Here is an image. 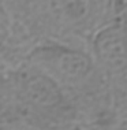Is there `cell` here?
<instances>
[{
  "label": "cell",
  "instance_id": "cell-1",
  "mask_svg": "<svg viewBox=\"0 0 127 130\" xmlns=\"http://www.w3.org/2000/svg\"><path fill=\"white\" fill-rule=\"evenodd\" d=\"M18 130H72L82 112L55 81L33 66L8 70Z\"/></svg>",
  "mask_w": 127,
  "mask_h": 130
},
{
  "label": "cell",
  "instance_id": "cell-2",
  "mask_svg": "<svg viewBox=\"0 0 127 130\" xmlns=\"http://www.w3.org/2000/svg\"><path fill=\"white\" fill-rule=\"evenodd\" d=\"M26 63L55 81L81 112L86 105H96L111 94L93 56L71 45L42 44L30 52Z\"/></svg>",
  "mask_w": 127,
  "mask_h": 130
},
{
  "label": "cell",
  "instance_id": "cell-3",
  "mask_svg": "<svg viewBox=\"0 0 127 130\" xmlns=\"http://www.w3.org/2000/svg\"><path fill=\"white\" fill-rule=\"evenodd\" d=\"M93 59L112 96L124 103L127 56L124 29L119 23L100 27L93 37Z\"/></svg>",
  "mask_w": 127,
  "mask_h": 130
},
{
  "label": "cell",
  "instance_id": "cell-4",
  "mask_svg": "<svg viewBox=\"0 0 127 130\" xmlns=\"http://www.w3.org/2000/svg\"><path fill=\"white\" fill-rule=\"evenodd\" d=\"M107 8L104 0H44L42 15L62 34H79L93 29Z\"/></svg>",
  "mask_w": 127,
  "mask_h": 130
},
{
  "label": "cell",
  "instance_id": "cell-5",
  "mask_svg": "<svg viewBox=\"0 0 127 130\" xmlns=\"http://www.w3.org/2000/svg\"><path fill=\"white\" fill-rule=\"evenodd\" d=\"M0 130H18L15 103L8 70L2 69H0Z\"/></svg>",
  "mask_w": 127,
  "mask_h": 130
}]
</instances>
